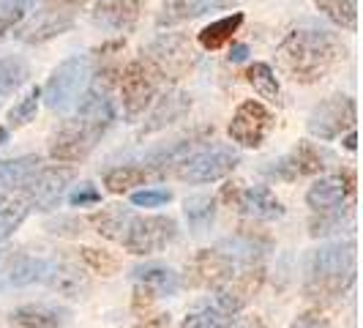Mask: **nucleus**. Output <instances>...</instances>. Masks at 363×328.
<instances>
[{
    "label": "nucleus",
    "mask_w": 363,
    "mask_h": 328,
    "mask_svg": "<svg viewBox=\"0 0 363 328\" xmlns=\"http://www.w3.org/2000/svg\"><path fill=\"white\" fill-rule=\"evenodd\" d=\"M355 279V244L333 241L320 246L309 260L306 293L311 298H336Z\"/></svg>",
    "instance_id": "nucleus-3"
},
{
    "label": "nucleus",
    "mask_w": 363,
    "mask_h": 328,
    "mask_svg": "<svg viewBox=\"0 0 363 328\" xmlns=\"http://www.w3.org/2000/svg\"><path fill=\"white\" fill-rule=\"evenodd\" d=\"M216 252H221L224 257H230L233 263L255 266L257 260L268 252V241H265V238L249 236V233H240V236H233V238L218 241Z\"/></svg>",
    "instance_id": "nucleus-24"
},
{
    "label": "nucleus",
    "mask_w": 363,
    "mask_h": 328,
    "mask_svg": "<svg viewBox=\"0 0 363 328\" xmlns=\"http://www.w3.org/2000/svg\"><path fill=\"white\" fill-rule=\"evenodd\" d=\"M355 192V178L352 173H336V175H325L320 181H314L306 192V205L311 211H330L345 205Z\"/></svg>",
    "instance_id": "nucleus-15"
},
{
    "label": "nucleus",
    "mask_w": 363,
    "mask_h": 328,
    "mask_svg": "<svg viewBox=\"0 0 363 328\" xmlns=\"http://www.w3.org/2000/svg\"><path fill=\"white\" fill-rule=\"evenodd\" d=\"M6 137H9V131H6V129L0 126V146H3V143H6Z\"/></svg>",
    "instance_id": "nucleus-45"
},
{
    "label": "nucleus",
    "mask_w": 363,
    "mask_h": 328,
    "mask_svg": "<svg viewBox=\"0 0 363 328\" xmlns=\"http://www.w3.org/2000/svg\"><path fill=\"white\" fill-rule=\"evenodd\" d=\"M28 77H30V66L25 58H19V55L0 58V96L14 93L19 85H25Z\"/></svg>",
    "instance_id": "nucleus-29"
},
{
    "label": "nucleus",
    "mask_w": 363,
    "mask_h": 328,
    "mask_svg": "<svg viewBox=\"0 0 363 328\" xmlns=\"http://www.w3.org/2000/svg\"><path fill=\"white\" fill-rule=\"evenodd\" d=\"M38 99H41V91H38V88H30L14 107L9 109V124H11V126H25V124H30V121L36 118Z\"/></svg>",
    "instance_id": "nucleus-35"
},
{
    "label": "nucleus",
    "mask_w": 363,
    "mask_h": 328,
    "mask_svg": "<svg viewBox=\"0 0 363 328\" xmlns=\"http://www.w3.org/2000/svg\"><path fill=\"white\" fill-rule=\"evenodd\" d=\"M325 162H328L325 151H320L317 146H311V143L303 140V143H298V146L292 148L284 159H279L276 167H271L268 173L276 175V178H281V181H295L301 175H317V173H323Z\"/></svg>",
    "instance_id": "nucleus-14"
},
{
    "label": "nucleus",
    "mask_w": 363,
    "mask_h": 328,
    "mask_svg": "<svg viewBox=\"0 0 363 328\" xmlns=\"http://www.w3.org/2000/svg\"><path fill=\"white\" fill-rule=\"evenodd\" d=\"M342 55L339 38L328 31H292L276 50V63L292 82L314 85L325 77Z\"/></svg>",
    "instance_id": "nucleus-2"
},
{
    "label": "nucleus",
    "mask_w": 363,
    "mask_h": 328,
    "mask_svg": "<svg viewBox=\"0 0 363 328\" xmlns=\"http://www.w3.org/2000/svg\"><path fill=\"white\" fill-rule=\"evenodd\" d=\"M178 238V222L172 217H134L121 241L131 255H156Z\"/></svg>",
    "instance_id": "nucleus-6"
},
{
    "label": "nucleus",
    "mask_w": 363,
    "mask_h": 328,
    "mask_svg": "<svg viewBox=\"0 0 363 328\" xmlns=\"http://www.w3.org/2000/svg\"><path fill=\"white\" fill-rule=\"evenodd\" d=\"M273 129V115L271 109L259 102H243L240 107L235 109L233 121H230V137L233 143L243 148H259L265 143V137L271 134Z\"/></svg>",
    "instance_id": "nucleus-12"
},
{
    "label": "nucleus",
    "mask_w": 363,
    "mask_h": 328,
    "mask_svg": "<svg viewBox=\"0 0 363 328\" xmlns=\"http://www.w3.org/2000/svg\"><path fill=\"white\" fill-rule=\"evenodd\" d=\"M233 273H235V263L221 252H216V249H202L200 255L191 260V282L194 285L218 288Z\"/></svg>",
    "instance_id": "nucleus-19"
},
{
    "label": "nucleus",
    "mask_w": 363,
    "mask_h": 328,
    "mask_svg": "<svg viewBox=\"0 0 363 328\" xmlns=\"http://www.w3.org/2000/svg\"><path fill=\"white\" fill-rule=\"evenodd\" d=\"M145 60L159 72V77L181 80L189 69H194L197 53H194L189 36H183V33H162L147 47Z\"/></svg>",
    "instance_id": "nucleus-7"
},
{
    "label": "nucleus",
    "mask_w": 363,
    "mask_h": 328,
    "mask_svg": "<svg viewBox=\"0 0 363 328\" xmlns=\"http://www.w3.org/2000/svg\"><path fill=\"white\" fill-rule=\"evenodd\" d=\"M292 328H330V323H328L323 315L306 312V315H301V317L292 323Z\"/></svg>",
    "instance_id": "nucleus-41"
},
{
    "label": "nucleus",
    "mask_w": 363,
    "mask_h": 328,
    "mask_svg": "<svg viewBox=\"0 0 363 328\" xmlns=\"http://www.w3.org/2000/svg\"><path fill=\"white\" fill-rule=\"evenodd\" d=\"M246 58H249V47H246V44H235V47L230 50V55H227L230 63H243Z\"/></svg>",
    "instance_id": "nucleus-42"
},
{
    "label": "nucleus",
    "mask_w": 363,
    "mask_h": 328,
    "mask_svg": "<svg viewBox=\"0 0 363 328\" xmlns=\"http://www.w3.org/2000/svg\"><path fill=\"white\" fill-rule=\"evenodd\" d=\"M320 217H314L309 222V233L314 238L320 236H336V233H345V227L352 224V214H342L339 208H330V211H317Z\"/></svg>",
    "instance_id": "nucleus-33"
},
{
    "label": "nucleus",
    "mask_w": 363,
    "mask_h": 328,
    "mask_svg": "<svg viewBox=\"0 0 363 328\" xmlns=\"http://www.w3.org/2000/svg\"><path fill=\"white\" fill-rule=\"evenodd\" d=\"M238 208L249 219L257 222H273V219L284 217V205L276 200L268 186H249L238 195Z\"/></svg>",
    "instance_id": "nucleus-20"
},
{
    "label": "nucleus",
    "mask_w": 363,
    "mask_h": 328,
    "mask_svg": "<svg viewBox=\"0 0 363 328\" xmlns=\"http://www.w3.org/2000/svg\"><path fill=\"white\" fill-rule=\"evenodd\" d=\"M259 285H262V268H255V266H249L246 271L227 276L216 288V307L221 312H227V315H235L255 298Z\"/></svg>",
    "instance_id": "nucleus-13"
},
{
    "label": "nucleus",
    "mask_w": 363,
    "mask_h": 328,
    "mask_svg": "<svg viewBox=\"0 0 363 328\" xmlns=\"http://www.w3.org/2000/svg\"><path fill=\"white\" fill-rule=\"evenodd\" d=\"M25 217H28V205L22 200L11 202V205H3L0 208V241H6V238L11 236L19 224L25 222Z\"/></svg>",
    "instance_id": "nucleus-37"
},
{
    "label": "nucleus",
    "mask_w": 363,
    "mask_h": 328,
    "mask_svg": "<svg viewBox=\"0 0 363 328\" xmlns=\"http://www.w3.org/2000/svg\"><path fill=\"white\" fill-rule=\"evenodd\" d=\"M131 219H134L131 211L121 208V205H109V208H101L96 217H91V224L96 227L99 236L121 244V241L126 238V230H128V224H131Z\"/></svg>",
    "instance_id": "nucleus-26"
},
{
    "label": "nucleus",
    "mask_w": 363,
    "mask_h": 328,
    "mask_svg": "<svg viewBox=\"0 0 363 328\" xmlns=\"http://www.w3.org/2000/svg\"><path fill=\"white\" fill-rule=\"evenodd\" d=\"M60 268H63V263H57V260L22 255L14 260L9 279H11L14 288H28V285H50L52 288Z\"/></svg>",
    "instance_id": "nucleus-16"
},
{
    "label": "nucleus",
    "mask_w": 363,
    "mask_h": 328,
    "mask_svg": "<svg viewBox=\"0 0 363 328\" xmlns=\"http://www.w3.org/2000/svg\"><path fill=\"white\" fill-rule=\"evenodd\" d=\"M233 6H235V0H164L156 25L172 28V25L202 17L208 11H221V9H233Z\"/></svg>",
    "instance_id": "nucleus-17"
},
{
    "label": "nucleus",
    "mask_w": 363,
    "mask_h": 328,
    "mask_svg": "<svg viewBox=\"0 0 363 328\" xmlns=\"http://www.w3.org/2000/svg\"><path fill=\"white\" fill-rule=\"evenodd\" d=\"M183 214L191 227L194 236H202L205 230H211L213 219H216V200L211 195H191L183 202Z\"/></svg>",
    "instance_id": "nucleus-27"
},
{
    "label": "nucleus",
    "mask_w": 363,
    "mask_h": 328,
    "mask_svg": "<svg viewBox=\"0 0 363 328\" xmlns=\"http://www.w3.org/2000/svg\"><path fill=\"white\" fill-rule=\"evenodd\" d=\"M74 170L72 167H38L36 173L22 183V202L36 211H52L63 197V189L72 183Z\"/></svg>",
    "instance_id": "nucleus-9"
},
{
    "label": "nucleus",
    "mask_w": 363,
    "mask_h": 328,
    "mask_svg": "<svg viewBox=\"0 0 363 328\" xmlns=\"http://www.w3.org/2000/svg\"><path fill=\"white\" fill-rule=\"evenodd\" d=\"M355 146H358V137L350 131V134L345 137V148H347V151H355Z\"/></svg>",
    "instance_id": "nucleus-44"
},
{
    "label": "nucleus",
    "mask_w": 363,
    "mask_h": 328,
    "mask_svg": "<svg viewBox=\"0 0 363 328\" xmlns=\"http://www.w3.org/2000/svg\"><path fill=\"white\" fill-rule=\"evenodd\" d=\"M189 109H191V96H189V93L167 91L164 96H159L156 107L150 109V115H147L145 126L140 129V134H143V137H145V134H156V131H162V129L178 124L183 115H189Z\"/></svg>",
    "instance_id": "nucleus-18"
},
{
    "label": "nucleus",
    "mask_w": 363,
    "mask_h": 328,
    "mask_svg": "<svg viewBox=\"0 0 363 328\" xmlns=\"http://www.w3.org/2000/svg\"><path fill=\"white\" fill-rule=\"evenodd\" d=\"M240 25H243V14H240V11L230 14V17L216 19V22L205 25L200 31V44L205 50H218V47H224L227 41H233V36L238 33Z\"/></svg>",
    "instance_id": "nucleus-28"
},
{
    "label": "nucleus",
    "mask_w": 363,
    "mask_h": 328,
    "mask_svg": "<svg viewBox=\"0 0 363 328\" xmlns=\"http://www.w3.org/2000/svg\"><path fill=\"white\" fill-rule=\"evenodd\" d=\"M249 328H268V326H265V323H259V320H255V323H252Z\"/></svg>",
    "instance_id": "nucleus-46"
},
{
    "label": "nucleus",
    "mask_w": 363,
    "mask_h": 328,
    "mask_svg": "<svg viewBox=\"0 0 363 328\" xmlns=\"http://www.w3.org/2000/svg\"><path fill=\"white\" fill-rule=\"evenodd\" d=\"M246 82H249L262 99H268V102H276V99H279V80H276V72H273L268 63H252V66L246 69Z\"/></svg>",
    "instance_id": "nucleus-32"
},
{
    "label": "nucleus",
    "mask_w": 363,
    "mask_h": 328,
    "mask_svg": "<svg viewBox=\"0 0 363 328\" xmlns=\"http://www.w3.org/2000/svg\"><path fill=\"white\" fill-rule=\"evenodd\" d=\"M14 25H17V22H14V19H9V17H0V38L6 36V33H9V31H11V28H14Z\"/></svg>",
    "instance_id": "nucleus-43"
},
{
    "label": "nucleus",
    "mask_w": 363,
    "mask_h": 328,
    "mask_svg": "<svg viewBox=\"0 0 363 328\" xmlns=\"http://www.w3.org/2000/svg\"><path fill=\"white\" fill-rule=\"evenodd\" d=\"M88 80H91V58L88 55H72V58H66L52 72V77L47 80L44 104L52 109V112L72 109L79 102V96L85 91Z\"/></svg>",
    "instance_id": "nucleus-4"
},
{
    "label": "nucleus",
    "mask_w": 363,
    "mask_h": 328,
    "mask_svg": "<svg viewBox=\"0 0 363 328\" xmlns=\"http://www.w3.org/2000/svg\"><path fill=\"white\" fill-rule=\"evenodd\" d=\"M169 200H172L169 189H143V192L131 195V202L137 208H159V205H167Z\"/></svg>",
    "instance_id": "nucleus-38"
},
{
    "label": "nucleus",
    "mask_w": 363,
    "mask_h": 328,
    "mask_svg": "<svg viewBox=\"0 0 363 328\" xmlns=\"http://www.w3.org/2000/svg\"><path fill=\"white\" fill-rule=\"evenodd\" d=\"M143 6H145V0H104L96 6L93 19L109 31H131L134 22L140 19Z\"/></svg>",
    "instance_id": "nucleus-21"
},
{
    "label": "nucleus",
    "mask_w": 363,
    "mask_h": 328,
    "mask_svg": "<svg viewBox=\"0 0 363 328\" xmlns=\"http://www.w3.org/2000/svg\"><path fill=\"white\" fill-rule=\"evenodd\" d=\"M238 164H240L238 151H233L230 146H211L181 159L175 164V175L189 183H213L227 178Z\"/></svg>",
    "instance_id": "nucleus-5"
},
{
    "label": "nucleus",
    "mask_w": 363,
    "mask_h": 328,
    "mask_svg": "<svg viewBox=\"0 0 363 328\" xmlns=\"http://www.w3.org/2000/svg\"><path fill=\"white\" fill-rule=\"evenodd\" d=\"M9 320L22 328H60L66 320V312L50 304H25L11 312Z\"/></svg>",
    "instance_id": "nucleus-25"
},
{
    "label": "nucleus",
    "mask_w": 363,
    "mask_h": 328,
    "mask_svg": "<svg viewBox=\"0 0 363 328\" xmlns=\"http://www.w3.org/2000/svg\"><path fill=\"white\" fill-rule=\"evenodd\" d=\"M41 164V156H17V159H3L0 162V202L6 200L11 192H17L22 183L28 181Z\"/></svg>",
    "instance_id": "nucleus-23"
},
{
    "label": "nucleus",
    "mask_w": 363,
    "mask_h": 328,
    "mask_svg": "<svg viewBox=\"0 0 363 328\" xmlns=\"http://www.w3.org/2000/svg\"><path fill=\"white\" fill-rule=\"evenodd\" d=\"M115 124V104L107 96V91L93 88L85 93V99H79L77 115L69 118L60 131L55 134L50 156L55 162H82L93 148L99 146V140L107 134V129Z\"/></svg>",
    "instance_id": "nucleus-1"
},
{
    "label": "nucleus",
    "mask_w": 363,
    "mask_h": 328,
    "mask_svg": "<svg viewBox=\"0 0 363 328\" xmlns=\"http://www.w3.org/2000/svg\"><path fill=\"white\" fill-rule=\"evenodd\" d=\"M82 260L91 271L101 273V276H112L121 268V260L115 255H109L104 249H96V246H82Z\"/></svg>",
    "instance_id": "nucleus-36"
},
{
    "label": "nucleus",
    "mask_w": 363,
    "mask_h": 328,
    "mask_svg": "<svg viewBox=\"0 0 363 328\" xmlns=\"http://www.w3.org/2000/svg\"><path fill=\"white\" fill-rule=\"evenodd\" d=\"M314 3L330 22H336L345 31H355V22H358V3L355 0H314Z\"/></svg>",
    "instance_id": "nucleus-31"
},
{
    "label": "nucleus",
    "mask_w": 363,
    "mask_h": 328,
    "mask_svg": "<svg viewBox=\"0 0 363 328\" xmlns=\"http://www.w3.org/2000/svg\"><path fill=\"white\" fill-rule=\"evenodd\" d=\"M181 328H233V315L221 312L218 307H202L191 312Z\"/></svg>",
    "instance_id": "nucleus-34"
},
{
    "label": "nucleus",
    "mask_w": 363,
    "mask_h": 328,
    "mask_svg": "<svg viewBox=\"0 0 363 328\" xmlns=\"http://www.w3.org/2000/svg\"><path fill=\"white\" fill-rule=\"evenodd\" d=\"M36 3L38 0H0V17H9L19 22Z\"/></svg>",
    "instance_id": "nucleus-40"
},
{
    "label": "nucleus",
    "mask_w": 363,
    "mask_h": 328,
    "mask_svg": "<svg viewBox=\"0 0 363 328\" xmlns=\"http://www.w3.org/2000/svg\"><path fill=\"white\" fill-rule=\"evenodd\" d=\"M77 11H79V6L63 3V0H50L28 25L19 28L17 38L22 44H44L50 38L72 31L77 22Z\"/></svg>",
    "instance_id": "nucleus-10"
},
{
    "label": "nucleus",
    "mask_w": 363,
    "mask_h": 328,
    "mask_svg": "<svg viewBox=\"0 0 363 328\" xmlns=\"http://www.w3.org/2000/svg\"><path fill=\"white\" fill-rule=\"evenodd\" d=\"M147 173L145 167H137V164H121V167H112L104 173V186H107L112 195H123L128 189L145 183Z\"/></svg>",
    "instance_id": "nucleus-30"
},
{
    "label": "nucleus",
    "mask_w": 363,
    "mask_h": 328,
    "mask_svg": "<svg viewBox=\"0 0 363 328\" xmlns=\"http://www.w3.org/2000/svg\"><path fill=\"white\" fill-rule=\"evenodd\" d=\"M99 202H101V192H99L91 181H82L79 186H74V192L69 195V205H74V208L99 205Z\"/></svg>",
    "instance_id": "nucleus-39"
},
{
    "label": "nucleus",
    "mask_w": 363,
    "mask_h": 328,
    "mask_svg": "<svg viewBox=\"0 0 363 328\" xmlns=\"http://www.w3.org/2000/svg\"><path fill=\"white\" fill-rule=\"evenodd\" d=\"M134 282L137 285H143L145 290H150L156 298H162V295H175V293L181 290V276L172 271V268H167V266H156V263H150V266H137L134 271Z\"/></svg>",
    "instance_id": "nucleus-22"
},
{
    "label": "nucleus",
    "mask_w": 363,
    "mask_h": 328,
    "mask_svg": "<svg viewBox=\"0 0 363 328\" xmlns=\"http://www.w3.org/2000/svg\"><path fill=\"white\" fill-rule=\"evenodd\" d=\"M159 91V72L147 63L145 58L131 60L123 74H121V99H123V112L128 118L143 115L145 107L156 99Z\"/></svg>",
    "instance_id": "nucleus-8"
},
{
    "label": "nucleus",
    "mask_w": 363,
    "mask_h": 328,
    "mask_svg": "<svg viewBox=\"0 0 363 328\" xmlns=\"http://www.w3.org/2000/svg\"><path fill=\"white\" fill-rule=\"evenodd\" d=\"M355 102L339 93V96H330L325 102H320L317 107L311 109L309 115V134L317 140H336L342 131L355 126Z\"/></svg>",
    "instance_id": "nucleus-11"
}]
</instances>
